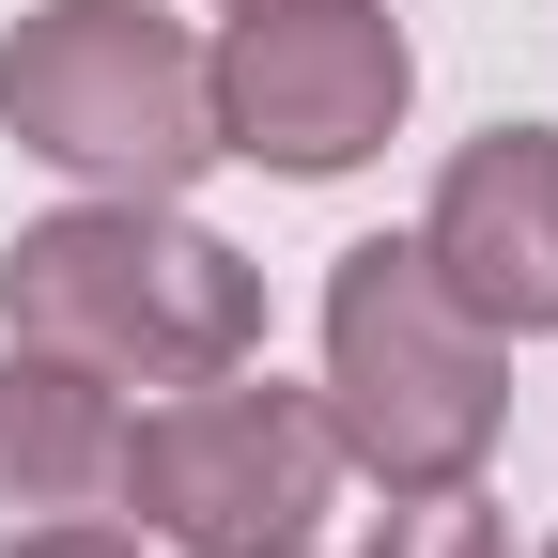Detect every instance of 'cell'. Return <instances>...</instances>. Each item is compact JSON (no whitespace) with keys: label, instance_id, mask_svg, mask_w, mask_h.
Here are the masks:
<instances>
[{"label":"cell","instance_id":"obj_1","mask_svg":"<svg viewBox=\"0 0 558 558\" xmlns=\"http://www.w3.org/2000/svg\"><path fill=\"white\" fill-rule=\"evenodd\" d=\"M0 341H32V357L94 373V388H202L264 357V264L218 248L202 218L171 202H62V218L16 233L0 264Z\"/></svg>","mask_w":558,"mask_h":558},{"label":"cell","instance_id":"obj_2","mask_svg":"<svg viewBox=\"0 0 558 558\" xmlns=\"http://www.w3.org/2000/svg\"><path fill=\"white\" fill-rule=\"evenodd\" d=\"M311 403H326V435H341L357 481L435 497V481H481V450H497L512 341L418 264V233H373V248H341V279H326V388Z\"/></svg>","mask_w":558,"mask_h":558},{"label":"cell","instance_id":"obj_3","mask_svg":"<svg viewBox=\"0 0 558 558\" xmlns=\"http://www.w3.org/2000/svg\"><path fill=\"white\" fill-rule=\"evenodd\" d=\"M109 512H140V543H171V558H311L341 512V435L311 388L233 357V373L156 388L124 418Z\"/></svg>","mask_w":558,"mask_h":558},{"label":"cell","instance_id":"obj_4","mask_svg":"<svg viewBox=\"0 0 558 558\" xmlns=\"http://www.w3.org/2000/svg\"><path fill=\"white\" fill-rule=\"evenodd\" d=\"M0 124L16 156L78 171L109 202H171L218 171V94H202V32L140 16V0H47L0 32Z\"/></svg>","mask_w":558,"mask_h":558},{"label":"cell","instance_id":"obj_5","mask_svg":"<svg viewBox=\"0 0 558 558\" xmlns=\"http://www.w3.org/2000/svg\"><path fill=\"white\" fill-rule=\"evenodd\" d=\"M202 94H218V156L326 186V171L388 156L418 47L388 0H233V32L202 47Z\"/></svg>","mask_w":558,"mask_h":558},{"label":"cell","instance_id":"obj_6","mask_svg":"<svg viewBox=\"0 0 558 558\" xmlns=\"http://www.w3.org/2000/svg\"><path fill=\"white\" fill-rule=\"evenodd\" d=\"M418 264H435L497 341H558V124H481L435 171Z\"/></svg>","mask_w":558,"mask_h":558},{"label":"cell","instance_id":"obj_7","mask_svg":"<svg viewBox=\"0 0 558 558\" xmlns=\"http://www.w3.org/2000/svg\"><path fill=\"white\" fill-rule=\"evenodd\" d=\"M109 465H124V388L0 341V543L62 527V512H109Z\"/></svg>","mask_w":558,"mask_h":558},{"label":"cell","instance_id":"obj_8","mask_svg":"<svg viewBox=\"0 0 558 558\" xmlns=\"http://www.w3.org/2000/svg\"><path fill=\"white\" fill-rule=\"evenodd\" d=\"M357 558H512V527L481 512V481H435V497H388V527Z\"/></svg>","mask_w":558,"mask_h":558},{"label":"cell","instance_id":"obj_9","mask_svg":"<svg viewBox=\"0 0 558 558\" xmlns=\"http://www.w3.org/2000/svg\"><path fill=\"white\" fill-rule=\"evenodd\" d=\"M0 558H156V543H140V527H94V512H62V527H16Z\"/></svg>","mask_w":558,"mask_h":558}]
</instances>
